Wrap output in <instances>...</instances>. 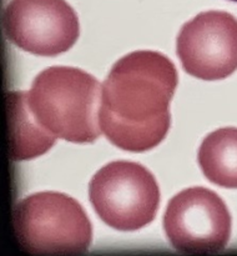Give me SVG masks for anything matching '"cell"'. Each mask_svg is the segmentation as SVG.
I'll use <instances>...</instances> for the list:
<instances>
[{
	"instance_id": "obj_1",
	"label": "cell",
	"mask_w": 237,
	"mask_h": 256,
	"mask_svg": "<svg viewBox=\"0 0 237 256\" xmlns=\"http://www.w3.org/2000/svg\"><path fill=\"white\" fill-rule=\"evenodd\" d=\"M177 82L176 68L161 52L139 50L117 60L101 85L99 122L106 139L132 152L157 146L171 125Z\"/></svg>"
},
{
	"instance_id": "obj_2",
	"label": "cell",
	"mask_w": 237,
	"mask_h": 256,
	"mask_svg": "<svg viewBox=\"0 0 237 256\" xmlns=\"http://www.w3.org/2000/svg\"><path fill=\"white\" fill-rule=\"evenodd\" d=\"M27 102L37 122L60 139L91 144L101 134V85L76 68L52 66L35 78Z\"/></svg>"
},
{
	"instance_id": "obj_3",
	"label": "cell",
	"mask_w": 237,
	"mask_h": 256,
	"mask_svg": "<svg viewBox=\"0 0 237 256\" xmlns=\"http://www.w3.org/2000/svg\"><path fill=\"white\" fill-rule=\"evenodd\" d=\"M14 230L29 254H81L92 242L91 222L81 205L56 192H36L17 202Z\"/></svg>"
},
{
	"instance_id": "obj_4",
	"label": "cell",
	"mask_w": 237,
	"mask_h": 256,
	"mask_svg": "<svg viewBox=\"0 0 237 256\" xmlns=\"http://www.w3.org/2000/svg\"><path fill=\"white\" fill-rule=\"evenodd\" d=\"M89 199L107 226L135 232L154 222L160 205V189L146 168L119 160L105 165L92 176Z\"/></svg>"
},
{
	"instance_id": "obj_5",
	"label": "cell",
	"mask_w": 237,
	"mask_h": 256,
	"mask_svg": "<svg viewBox=\"0 0 237 256\" xmlns=\"http://www.w3.org/2000/svg\"><path fill=\"white\" fill-rule=\"evenodd\" d=\"M164 230L180 252L212 254L225 249L231 236V215L224 200L206 188H189L169 202Z\"/></svg>"
},
{
	"instance_id": "obj_6",
	"label": "cell",
	"mask_w": 237,
	"mask_h": 256,
	"mask_svg": "<svg viewBox=\"0 0 237 256\" xmlns=\"http://www.w3.org/2000/svg\"><path fill=\"white\" fill-rule=\"evenodd\" d=\"M2 22L12 44L39 56L67 52L80 34L79 18L65 0H10Z\"/></svg>"
},
{
	"instance_id": "obj_7",
	"label": "cell",
	"mask_w": 237,
	"mask_h": 256,
	"mask_svg": "<svg viewBox=\"0 0 237 256\" xmlns=\"http://www.w3.org/2000/svg\"><path fill=\"white\" fill-rule=\"evenodd\" d=\"M176 52L187 74L221 80L237 70V19L210 10L185 22L177 35Z\"/></svg>"
},
{
	"instance_id": "obj_8",
	"label": "cell",
	"mask_w": 237,
	"mask_h": 256,
	"mask_svg": "<svg viewBox=\"0 0 237 256\" xmlns=\"http://www.w3.org/2000/svg\"><path fill=\"white\" fill-rule=\"evenodd\" d=\"M9 152L12 160L21 162L49 152L57 136L36 120L27 102V92H11L6 96Z\"/></svg>"
},
{
	"instance_id": "obj_9",
	"label": "cell",
	"mask_w": 237,
	"mask_h": 256,
	"mask_svg": "<svg viewBox=\"0 0 237 256\" xmlns=\"http://www.w3.org/2000/svg\"><path fill=\"white\" fill-rule=\"evenodd\" d=\"M197 160L209 182L237 189V128H222L207 135Z\"/></svg>"
},
{
	"instance_id": "obj_10",
	"label": "cell",
	"mask_w": 237,
	"mask_h": 256,
	"mask_svg": "<svg viewBox=\"0 0 237 256\" xmlns=\"http://www.w3.org/2000/svg\"><path fill=\"white\" fill-rule=\"evenodd\" d=\"M231 2H237V0H231Z\"/></svg>"
}]
</instances>
